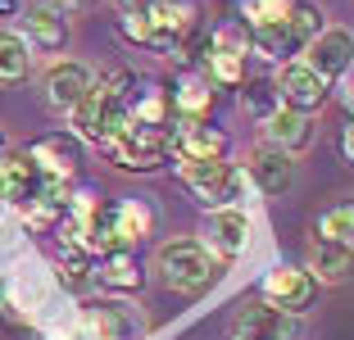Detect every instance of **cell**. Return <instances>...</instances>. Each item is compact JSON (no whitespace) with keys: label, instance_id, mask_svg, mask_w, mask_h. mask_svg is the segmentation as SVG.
Wrapping results in <instances>:
<instances>
[{"label":"cell","instance_id":"obj_1","mask_svg":"<svg viewBox=\"0 0 354 340\" xmlns=\"http://www.w3.org/2000/svg\"><path fill=\"white\" fill-rule=\"evenodd\" d=\"M159 272H164L168 290H182V295H200L214 281L223 277V254H214L200 240H168L159 245Z\"/></svg>","mask_w":354,"mask_h":340},{"label":"cell","instance_id":"obj_2","mask_svg":"<svg viewBox=\"0 0 354 340\" xmlns=\"http://www.w3.org/2000/svg\"><path fill=\"white\" fill-rule=\"evenodd\" d=\"M182 182L205 209H236V200H245V173L227 159L182 164Z\"/></svg>","mask_w":354,"mask_h":340},{"label":"cell","instance_id":"obj_3","mask_svg":"<svg viewBox=\"0 0 354 340\" xmlns=\"http://www.w3.org/2000/svg\"><path fill=\"white\" fill-rule=\"evenodd\" d=\"M127 100H118L109 86H95L91 82V91L82 95V104L73 109V127H77V136H86V141H100V145H109L114 136H123L127 132Z\"/></svg>","mask_w":354,"mask_h":340},{"label":"cell","instance_id":"obj_4","mask_svg":"<svg viewBox=\"0 0 354 340\" xmlns=\"http://www.w3.org/2000/svg\"><path fill=\"white\" fill-rule=\"evenodd\" d=\"M109 155H114V164L127 168V173H155V168L173 155V132H150V127L127 123V132L109 141Z\"/></svg>","mask_w":354,"mask_h":340},{"label":"cell","instance_id":"obj_5","mask_svg":"<svg viewBox=\"0 0 354 340\" xmlns=\"http://www.w3.org/2000/svg\"><path fill=\"white\" fill-rule=\"evenodd\" d=\"M259 295L268 309H281V313H291V318H300L304 309L313 304V295H318V281L309 277L304 268H272L268 277L259 281Z\"/></svg>","mask_w":354,"mask_h":340},{"label":"cell","instance_id":"obj_6","mask_svg":"<svg viewBox=\"0 0 354 340\" xmlns=\"http://www.w3.org/2000/svg\"><path fill=\"white\" fill-rule=\"evenodd\" d=\"M300 64H304V68H313L323 82H332V77L350 73V64H354V32L350 28H323L309 46H304V59Z\"/></svg>","mask_w":354,"mask_h":340},{"label":"cell","instance_id":"obj_7","mask_svg":"<svg viewBox=\"0 0 354 340\" xmlns=\"http://www.w3.org/2000/svg\"><path fill=\"white\" fill-rule=\"evenodd\" d=\"M82 318H86V331L95 340H141L146 336V318L132 304H123V299H100Z\"/></svg>","mask_w":354,"mask_h":340},{"label":"cell","instance_id":"obj_8","mask_svg":"<svg viewBox=\"0 0 354 340\" xmlns=\"http://www.w3.org/2000/svg\"><path fill=\"white\" fill-rule=\"evenodd\" d=\"M272 86H277L281 104L295 109V113H313V109H323V100H327V82L313 68H304L300 59L286 64V68L272 77Z\"/></svg>","mask_w":354,"mask_h":340},{"label":"cell","instance_id":"obj_9","mask_svg":"<svg viewBox=\"0 0 354 340\" xmlns=\"http://www.w3.org/2000/svg\"><path fill=\"white\" fill-rule=\"evenodd\" d=\"M28 159L41 177H64V182H68V177L77 173V164H82V141H77V136H64V132L41 136V141L28 150Z\"/></svg>","mask_w":354,"mask_h":340},{"label":"cell","instance_id":"obj_10","mask_svg":"<svg viewBox=\"0 0 354 340\" xmlns=\"http://www.w3.org/2000/svg\"><path fill=\"white\" fill-rule=\"evenodd\" d=\"M232 336L236 340H295L300 336V318H291V313H281V309H268V304H254V309H245L236 318Z\"/></svg>","mask_w":354,"mask_h":340},{"label":"cell","instance_id":"obj_11","mask_svg":"<svg viewBox=\"0 0 354 340\" xmlns=\"http://www.w3.org/2000/svg\"><path fill=\"white\" fill-rule=\"evenodd\" d=\"M146 19H150V46L155 50H173L191 32V23H196V5L191 0H159Z\"/></svg>","mask_w":354,"mask_h":340},{"label":"cell","instance_id":"obj_12","mask_svg":"<svg viewBox=\"0 0 354 340\" xmlns=\"http://www.w3.org/2000/svg\"><path fill=\"white\" fill-rule=\"evenodd\" d=\"M209 249L223 258H236L250 249V218H245V209H214L209 214Z\"/></svg>","mask_w":354,"mask_h":340},{"label":"cell","instance_id":"obj_13","mask_svg":"<svg viewBox=\"0 0 354 340\" xmlns=\"http://www.w3.org/2000/svg\"><path fill=\"white\" fill-rule=\"evenodd\" d=\"M37 182H41V173L32 168L28 155H5L0 159V200L14 209H28L32 200H37Z\"/></svg>","mask_w":354,"mask_h":340},{"label":"cell","instance_id":"obj_14","mask_svg":"<svg viewBox=\"0 0 354 340\" xmlns=\"http://www.w3.org/2000/svg\"><path fill=\"white\" fill-rule=\"evenodd\" d=\"M250 177H254V186H259L263 196H281V191L295 182V164L277 145H259L250 155Z\"/></svg>","mask_w":354,"mask_h":340},{"label":"cell","instance_id":"obj_15","mask_svg":"<svg viewBox=\"0 0 354 340\" xmlns=\"http://www.w3.org/2000/svg\"><path fill=\"white\" fill-rule=\"evenodd\" d=\"M86 91H91V73H86L82 64H55L50 77H46V104H50V109L73 113Z\"/></svg>","mask_w":354,"mask_h":340},{"label":"cell","instance_id":"obj_16","mask_svg":"<svg viewBox=\"0 0 354 340\" xmlns=\"http://www.w3.org/2000/svg\"><path fill=\"white\" fill-rule=\"evenodd\" d=\"M263 136H268V145H277V150L295 155V150H304V145L313 141L309 113H295V109H286V104H281L272 118H263Z\"/></svg>","mask_w":354,"mask_h":340},{"label":"cell","instance_id":"obj_17","mask_svg":"<svg viewBox=\"0 0 354 340\" xmlns=\"http://www.w3.org/2000/svg\"><path fill=\"white\" fill-rule=\"evenodd\" d=\"M309 272L313 281H345L354 272V249L350 245H332V240H309Z\"/></svg>","mask_w":354,"mask_h":340},{"label":"cell","instance_id":"obj_18","mask_svg":"<svg viewBox=\"0 0 354 340\" xmlns=\"http://www.w3.org/2000/svg\"><path fill=\"white\" fill-rule=\"evenodd\" d=\"M155 232V209L146 205V200H118L114 205V236L123 249L141 245V240Z\"/></svg>","mask_w":354,"mask_h":340},{"label":"cell","instance_id":"obj_19","mask_svg":"<svg viewBox=\"0 0 354 340\" xmlns=\"http://www.w3.org/2000/svg\"><path fill=\"white\" fill-rule=\"evenodd\" d=\"M95 281H100V286H109V290H141L146 272H141L136 249H114V254H100Z\"/></svg>","mask_w":354,"mask_h":340},{"label":"cell","instance_id":"obj_20","mask_svg":"<svg viewBox=\"0 0 354 340\" xmlns=\"http://www.w3.org/2000/svg\"><path fill=\"white\" fill-rule=\"evenodd\" d=\"M23 28H28L32 46H41V50H59V46L68 41V23H64V14L50 10V5L28 10V14H23Z\"/></svg>","mask_w":354,"mask_h":340},{"label":"cell","instance_id":"obj_21","mask_svg":"<svg viewBox=\"0 0 354 340\" xmlns=\"http://www.w3.org/2000/svg\"><path fill=\"white\" fill-rule=\"evenodd\" d=\"M55 281H59L68 295H91V286H95V263H91V254L64 249L59 263H55Z\"/></svg>","mask_w":354,"mask_h":340},{"label":"cell","instance_id":"obj_22","mask_svg":"<svg viewBox=\"0 0 354 340\" xmlns=\"http://www.w3.org/2000/svg\"><path fill=\"white\" fill-rule=\"evenodd\" d=\"M209 109H214V91L205 82L187 77L182 86H173V118L177 123H200Z\"/></svg>","mask_w":354,"mask_h":340},{"label":"cell","instance_id":"obj_23","mask_svg":"<svg viewBox=\"0 0 354 340\" xmlns=\"http://www.w3.org/2000/svg\"><path fill=\"white\" fill-rule=\"evenodd\" d=\"M313 236L318 240H332V245H350L354 249V200H345V205H332L323 218H318V227H313Z\"/></svg>","mask_w":354,"mask_h":340},{"label":"cell","instance_id":"obj_24","mask_svg":"<svg viewBox=\"0 0 354 340\" xmlns=\"http://www.w3.org/2000/svg\"><path fill=\"white\" fill-rule=\"evenodd\" d=\"M295 0H241V19H245V32L254 28H281L291 19Z\"/></svg>","mask_w":354,"mask_h":340},{"label":"cell","instance_id":"obj_25","mask_svg":"<svg viewBox=\"0 0 354 340\" xmlns=\"http://www.w3.org/2000/svg\"><path fill=\"white\" fill-rule=\"evenodd\" d=\"M32 68V55H28V41L19 32H0V82H23Z\"/></svg>","mask_w":354,"mask_h":340},{"label":"cell","instance_id":"obj_26","mask_svg":"<svg viewBox=\"0 0 354 340\" xmlns=\"http://www.w3.org/2000/svg\"><path fill=\"white\" fill-rule=\"evenodd\" d=\"M241 104H245V113H254V118H272V113L281 109V95H277V86H272V77H254V82H245V91H241Z\"/></svg>","mask_w":354,"mask_h":340},{"label":"cell","instance_id":"obj_27","mask_svg":"<svg viewBox=\"0 0 354 340\" xmlns=\"http://www.w3.org/2000/svg\"><path fill=\"white\" fill-rule=\"evenodd\" d=\"M323 32V14L318 10H304V5H295L291 19H286V50H304V46L313 41Z\"/></svg>","mask_w":354,"mask_h":340},{"label":"cell","instance_id":"obj_28","mask_svg":"<svg viewBox=\"0 0 354 340\" xmlns=\"http://www.w3.org/2000/svg\"><path fill=\"white\" fill-rule=\"evenodd\" d=\"M118 32H123L127 41H136V46H150V19L146 14H123Z\"/></svg>","mask_w":354,"mask_h":340},{"label":"cell","instance_id":"obj_29","mask_svg":"<svg viewBox=\"0 0 354 340\" xmlns=\"http://www.w3.org/2000/svg\"><path fill=\"white\" fill-rule=\"evenodd\" d=\"M155 5H159V0H118V10H123V14H150Z\"/></svg>","mask_w":354,"mask_h":340},{"label":"cell","instance_id":"obj_30","mask_svg":"<svg viewBox=\"0 0 354 340\" xmlns=\"http://www.w3.org/2000/svg\"><path fill=\"white\" fill-rule=\"evenodd\" d=\"M341 155H345V159L354 164V118L345 123V132H341Z\"/></svg>","mask_w":354,"mask_h":340},{"label":"cell","instance_id":"obj_31","mask_svg":"<svg viewBox=\"0 0 354 340\" xmlns=\"http://www.w3.org/2000/svg\"><path fill=\"white\" fill-rule=\"evenodd\" d=\"M95 0H50V10H59V14H68V10H91Z\"/></svg>","mask_w":354,"mask_h":340}]
</instances>
